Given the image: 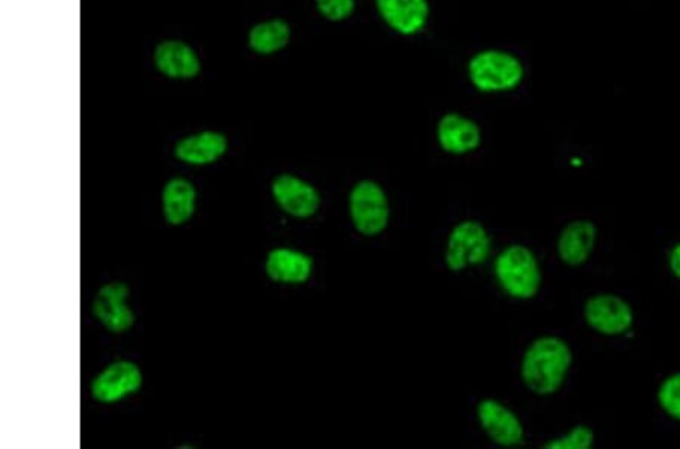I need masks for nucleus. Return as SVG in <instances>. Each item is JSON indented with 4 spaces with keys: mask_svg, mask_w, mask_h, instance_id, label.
<instances>
[{
    "mask_svg": "<svg viewBox=\"0 0 680 449\" xmlns=\"http://www.w3.org/2000/svg\"><path fill=\"white\" fill-rule=\"evenodd\" d=\"M573 362L570 347L557 336L535 339L522 359V381L539 395L557 392Z\"/></svg>",
    "mask_w": 680,
    "mask_h": 449,
    "instance_id": "obj_1",
    "label": "nucleus"
},
{
    "mask_svg": "<svg viewBox=\"0 0 680 449\" xmlns=\"http://www.w3.org/2000/svg\"><path fill=\"white\" fill-rule=\"evenodd\" d=\"M470 83L483 92L511 91L524 77L519 58L499 49H487L470 58L468 65Z\"/></svg>",
    "mask_w": 680,
    "mask_h": 449,
    "instance_id": "obj_2",
    "label": "nucleus"
},
{
    "mask_svg": "<svg viewBox=\"0 0 680 449\" xmlns=\"http://www.w3.org/2000/svg\"><path fill=\"white\" fill-rule=\"evenodd\" d=\"M495 274L505 292L519 300L537 296L542 284L537 258L523 246L507 247L496 259Z\"/></svg>",
    "mask_w": 680,
    "mask_h": 449,
    "instance_id": "obj_3",
    "label": "nucleus"
},
{
    "mask_svg": "<svg viewBox=\"0 0 680 449\" xmlns=\"http://www.w3.org/2000/svg\"><path fill=\"white\" fill-rule=\"evenodd\" d=\"M349 216L361 235L376 236L386 230L391 220V204L380 184L364 179L354 185L349 192Z\"/></svg>",
    "mask_w": 680,
    "mask_h": 449,
    "instance_id": "obj_4",
    "label": "nucleus"
},
{
    "mask_svg": "<svg viewBox=\"0 0 680 449\" xmlns=\"http://www.w3.org/2000/svg\"><path fill=\"white\" fill-rule=\"evenodd\" d=\"M492 239L483 224L466 220L457 224L446 244L445 262L450 271H462L487 261Z\"/></svg>",
    "mask_w": 680,
    "mask_h": 449,
    "instance_id": "obj_5",
    "label": "nucleus"
},
{
    "mask_svg": "<svg viewBox=\"0 0 680 449\" xmlns=\"http://www.w3.org/2000/svg\"><path fill=\"white\" fill-rule=\"evenodd\" d=\"M478 420L485 435L500 447H517L523 444L524 429L519 417L503 402L485 398L478 404Z\"/></svg>",
    "mask_w": 680,
    "mask_h": 449,
    "instance_id": "obj_6",
    "label": "nucleus"
},
{
    "mask_svg": "<svg viewBox=\"0 0 680 449\" xmlns=\"http://www.w3.org/2000/svg\"><path fill=\"white\" fill-rule=\"evenodd\" d=\"M272 196L286 214L310 219L320 209V192L299 177L282 174L272 182Z\"/></svg>",
    "mask_w": 680,
    "mask_h": 449,
    "instance_id": "obj_7",
    "label": "nucleus"
},
{
    "mask_svg": "<svg viewBox=\"0 0 680 449\" xmlns=\"http://www.w3.org/2000/svg\"><path fill=\"white\" fill-rule=\"evenodd\" d=\"M585 320L594 330L604 335H621L633 323L631 305L616 296H596L585 303Z\"/></svg>",
    "mask_w": 680,
    "mask_h": 449,
    "instance_id": "obj_8",
    "label": "nucleus"
},
{
    "mask_svg": "<svg viewBox=\"0 0 680 449\" xmlns=\"http://www.w3.org/2000/svg\"><path fill=\"white\" fill-rule=\"evenodd\" d=\"M375 7L388 28L401 35L421 33L430 17L429 0H375Z\"/></svg>",
    "mask_w": 680,
    "mask_h": 449,
    "instance_id": "obj_9",
    "label": "nucleus"
},
{
    "mask_svg": "<svg viewBox=\"0 0 680 449\" xmlns=\"http://www.w3.org/2000/svg\"><path fill=\"white\" fill-rule=\"evenodd\" d=\"M127 296H129V288L120 282L104 285L97 292L95 303H92V312L108 330L115 333L129 330L134 324V312L126 304Z\"/></svg>",
    "mask_w": 680,
    "mask_h": 449,
    "instance_id": "obj_10",
    "label": "nucleus"
},
{
    "mask_svg": "<svg viewBox=\"0 0 680 449\" xmlns=\"http://www.w3.org/2000/svg\"><path fill=\"white\" fill-rule=\"evenodd\" d=\"M141 371L132 362H116L108 366L92 382V397L100 402H115L136 392L141 386Z\"/></svg>",
    "mask_w": 680,
    "mask_h": 449,
    "instance_id": "obj_11",
    "label": "nucleus"
},
{
    "mask_svg": "<svg viewBox=\"0 0 680 449\" xmlns=\"http://www.w3.org/2000/svg\"><path fill=\"white\" fill-rule=\"evenodd\" d=\"M437 141L450 154L470 153L481 145V129L472 119L449 112L438 120Z\"/></svg>",
    "mask_w": 680,
    "mask_h": 449,
    "instance_id": "obj_12",
    "label": "nucleus"
},
{
    "mask_svg": "<svg viewBox=\"0 0 680 449\" xmlns=\"http://www.w3.org/2000/svg\"><path fill=\"white\" fill-rule=\"evenodd\" d=\"M154 65L171 79H193L200 73V58L184 41H163L154 49Z\"/></svg>",
    "mask_w": 680,
    "mask_h": 449,
    "instance_id": "obj_13",
    "label": "nucleus"
},
{
    "mask_svg": "<svg viewBox=\"0 0 680 449\" xmlns=\"http://www.w3.org/2000/svg\"><path fill=\"white\" fill-rule=\"evenodd\" d=\"M313 262L306 253L293 249H275L268 254L265 270L271 280L298 285L309 280Z\"/></svg>",
    "mask_w": 680,
    "mask_h": 449,
    "instance_id": "obj_14",
    "label": "nucleus"
},
{
    "mask_svg": "<svg viewBox=\"0 0 680 449\" xmlns=\"http://www.w3.org/2000/svg\"><path fill=\"white\" fill-rule=\"evenodd\" d=\"M597 228L592 222L578 220L567 224L558 238V254L570 266L582 265L596 244Z\"/></svg>",
    "mask_w": 680,
    "mask_h": 449,
    "instance_id": "obj_15",
    "label": "nucleus"
},
{
    "mask_svg": "<svg viewBox=\"0 0 680 449\" xmlns=\"http://www.w3.org/2000/svg\"><path fill=\"white\" fill-rule=\"evenodd\" d=\"M227 150V139L218 132H201L177 142V160L190 165H206L223 157Z\"/></svg>",
    "mask_w": 680,
    "mask_h": 449,
    "instance_id": "obj_16",
    "label": "nucleus"
},
{
    "mask_svg": "<svg viewBox=\"0 0 680 449\" xmlns=\"http://www.w3.org/2000/svg\"><path fill=\"white\" fill-rule=\"evenodd\" d=\"M163 214L166 222L178 226L188 222L196 207V189L186 179H171L163 189Z\"/></svg>",
    "mask_w": 680,
    "mask_h": 449,
    "instance_id": "obj_17",
    "label": "nucleus"
},
{
    "mask_svg": "<svg viewBox=\"0 0 680 449\" xmlns=\"http://www.w3.org/2000/svg\"><path fill=\"white\" fill-rule=\"evenodd\" d=\"M290 35L293 30L289 23L282 18H272L252 26L248 34V45L259 55H272L289 45Z\"/></svg>",
    "mask_w": 680,
    "mask_h": 449,
    "instance_id": "obj_18",
    "label": "nucleus"
},
{
    "mask_svg": "<svg viewBox=\"0 0 680 449\" xmlns=\"http://www.w3.org/2000/svg\"><path fill=\"white\" fill-rule=\"evenodd\" d=\"M594 444V433L592 428L585 427V425H578L573 429H570L567 435L558 437V439L551 440V442L544 444L543 448L546 449H590Z\"/></svg>",
    "mask_w": 680,
    "mask_h": 449,
    "instance_id": "obj_19",
    "label": "nucleus"
},
{
    "mask_svg": "<svg viewBox=\"0 0 680 449\" xmlns=\"http://www.w3.org/2000/svg\"><path fill=\"white\" fill-rule=\"evenodd\" d=\"M318 13L330 22L347 21L356 11V0H314Z\"/></svg>",
    "mask_w": 680,
    "mask_h": 449,
    "instance_id": "obj_20",
    "label": "nucleus"
},
{
    "mask_svg": "<svg viewBox=\"0 0 680 449\" xmlns=\"http://www.w3.org/2000/svg\"><path fill=\"white\" fill-rule=\"evenodd\" d=\"M659 402L664 410L680 421V374L671 375L659 389Z\"/></svg>",
    "mask_w": 680,
    "mask_h": 449,
    "instance_id": "obj_21",
    "label": "nucleus"
},
{
    "mask_svg": "<svg viewBox=\"0 0 680 449\" xmlns=\"http://www.w3.org/2000/svg\"><path fill=\"white\" fill-rule=\"evenodd\" d=\"M670 265L676 276L680 278V244L671 251Z\"/></svg>",
    "mask_w": 680,
    "mask_h": 449,
    "instance_id": "obj_22",
    "label": "nucleus"
}]
</instances>
